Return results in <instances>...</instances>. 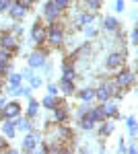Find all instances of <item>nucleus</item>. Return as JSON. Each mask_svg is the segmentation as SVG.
<instances>
[{
	"mask_svg": "<svg viewBox=\"0 0 138 154\" xmlns=\"http://www.w3.org/2000/svg\"><path fill=\"white\" fill-rule=\"evenodd\" d=\"M124 64H126V54L124 51H111L105 58V68L107 70H120Z\"/></svg>",
	"mask_w": 138,
	"mask_h": 154,
	"instance_id": "nucleus-4",
	"label": "nucleus"
},
{
	"mask_svg": "<svg viewBox=\"0 0 138 154\" xmlns=\"http://www.w3.org/2000/svg\"><path fill=\"white\" fill-rule=\"evenodd\" d=\"M6 82H8L6 91H12L14 86H19V84L23 82V76H21V74H17V72H8V74H6Z\"/></svg>",
	"mask_w": 138,
	"mask_h": 154,
	"instance_id": "nucleus-21",
	"label": "nucleus"
},
{
	"mask_svg": "<svg viewBox=\"0 0 138 154\" xmlns=\"http://www.w3.org/2000/svg\"><path fill=\"white\" fill-rule=\"evenodd\" d=\"M46 43L54 49L64 45V25L60 21H52L46 25Z\"/></svg>",
	"mask_w": 138,
	"mask_h": 154,
	"instance_id": "nucleus-1",
	"label": "nucleus"
},
{
	"mask_svg": "<svg viewBox=\"0 0 138 154\" xmlns=\"http://www.w3.org/2000/svg\"><path fill=\"white\" fill-rule=\"evenodd\" d=\"M117 150H120V152H126V144H124V140H120V146H117Z\"/></svg>",
	"mask_w": 138,
	"mask_h": 154,
	"instance_id": "nucleus-42",
	"label": "nucleus"
},
{
	"mask_svg": "<svg viewBox=\"0 0 138 154\" xmlns=\"http://www.w3.org/2000/svg\"><path fill=\"white\" fill-rule=\"evenodd\" d=\"M12 2H19L25 11H31V8H33V4H35V0H12Z\"/></svg>",
	"mask_w": 138,
	"mask_h": 154,
	"instance_id": "nucleus-32",
	"label": "nucleus"
},
{
	"mask_svg": "<svg viewBox=\"0 0 138 154\" xmlns=\"http://www.w3.org/2000/svg\"><path fill=\"white\" fill-rule=\"evenodd\" d=\"M52 2L56 4V6L60 8V11H66V8L70 6V0H52Z\"/></svg>",
	"mask_w": 138,
	"mask_h": 154,
	"instance_id": "nucleus-33",
	"label": "nucleus"
},
{
	"mask_svg": "<svg viewBox=\"0 0 138 154\" xmlns=\"http://www.w3.org/2000/svg\"><path fill=\"white\" fill-rule=\"evenodd\" d=\"M14 128H17V130H23V131H29L33 125H31V119H29V117H21V115H17V117H14Z\"/></svg>",
	"mask_w": 138,
	"mask_h": 154,
	"instance_id": "nucleus-22",
	"label": "nucleus"
},
{
	"mask_svg": "<svg viewBox=\"0 0 138 154\" xmlns=\"http://www.w3.org/2000/svg\"><path fill=\"white\" fill-rule=\"evenodd\" d=\"M12 0H0V12H6L8 8H11Z\"/></svg>",
	"mask_w": 138,
	"mask_h": 154,
	"instance_id": "nucleus-34",
	"label": "nucleus"
},
{
	"mask_svg": "<svg viewBox=\"0 0 138 154\" xmlns=\"http://www.w3.org/2000/svg\"><path fill=\"white\" fill-rule=\"evenodd\" d=\"M8 72H11V62H0V78H6Z\"/></svg>",
	"mask_w": 138,
	"mask_h": 154,
	"instance_id": "nucleus-30",
	"label": "nucleus"
},
{
	"mask_svg": "<svg viewBox=\"0 0 138 154\" xmlns=\"http://www.w3.org/2000/svg\"><path fill=\"white\" fill-rule=\"evenodd\" d=\"M134 2H136V0H134Z\"/></svg>",
	"mask_w": 138,
	"mask_h": 154,
	"instance_id": "nucleus-45",
	"label": "nucleus"
},
{
	"mask_svg": "<svg viewBox=\"0 0 138 154\" xmlns=\"http://www.w3.org/2000/svg\"><path fill=\"white\" fill-rule=\"evenodd\" d=\"M37 113H39V101H35V99L29 97V103H27V117L33 119V117H37Z\"/></svg>",
	"mask_w": 138,
	"mask_h": 154,
	"instance_id": "nucleus-25",
	"label": "nucleus"
},
{
	"mask_svg": "<svg viewBox=\"0 0 138 154\" xmlns=\"http://www.w3.org/2000/svg\"><path fill=\"white\" fill-rule=\"evenodd\" d=\"M0 48L17 54L19 51V37L14 35L12 31H0Z\"/></svg>",
	"mask_w": 138,
	"mask_h": 154,
	"instance_id": "nucleus-3",
	"label": "nucleus"
},
{
	"mask_svg": "<svg viewBox=\"0 0 138 154\" xmlns=\"http://www.w3.org/2000/svg\"><path fill=\"white\" fill-rule=\"evenodd\" d=\"M4 103H6V99H4V97H0V109L4 107Z\"/></svg>",
	"mask_w": 138,
	"mask_h": 154,
	"instance_id": "nucleus-43",
	"label": "nucleus"
},
{
	"mask_svg": "<svg viewBox=\"0 0 138 154\" xmlns=\"http://www.w3.org/2000/svg\"><path fill=\"white\" fill-rule=\"evenodd\" d=\"M41 84H43V80H41L39 76H31V78H29V86H31V88H39Z\"/></svg>",
	"mask_w": 138,
	"mask_h": 154,
	"instance_id": "nucleus-31",
	"label": "nucleus"
},
{
	"mask_svg": "<svg viewBox=\"0 0 138 154\" xmlns=\"http://www.w3.org/2000/svg\"><path fill=\"white\" fill-rule=\"evenodd\" d=\"M138 43V29H132L130 33V45H136Z\"/></svg>",
	"mask_w": 138,
	"mask_h": 154,
	"instance_id": "nucleus-35",
	"label": "nucleus"
},
{
	"mask_svg": "<svg viewBox=\"0 0 138 154\" xmlns=\"http://www.w3.org/2000/svg\"><path fill=\"white\" fill-rule=\"evenodd\" d=\"M6 148H8L6 138H4V136H0V152H6Z\"/></svg>",
	"mask_w": 138,
	"mask_h": 154,
	"instance_id": "nucleus-40",
	"label": "nucleus"
},
{
	"mask_svg": "<svg viewBox=\"0 0 138 154\" xmlns=\"http://www.w3.org/2000/svg\"><path fill=\"white\" fill-rule=\"evenodd\" d=\"M12 95H17V97H31V86H23V82H21L19 86L12 88Z\"/></svg>",
	"mask_w": 138,
	"mask_h": 154,
	"instance_id": "nucleus-28",
	"label": "nucleus"
},
{
	"mask_svg": "<svg viewBox=\"0 0 138 154\" xmlns=\"http://www.w3.org/2000/svg\"><path fill=\"white\" fill-rule=\"evenodd\" d=\"M58 103H62V101L58 99V95H50V93H47V95L41 99V107H46V109H50V111H52Z\"/></svg>",
	"mask_w": 138,
	"mask_h": 154,
	"instance_id": "nucleus-23",
	"label": "nucleus"
},
{
	"mask_svg": "<svg viewBox=\"0 0 138 154\" xmlns=\"http://www.w3.org/2000/svg\"><path fill=\"white\" fill-rule=\"evenodd\" d=\"M31 39L37 45H46V25H43L41 19H37L31 27Z\"/></svg>",
	"mask_w": 138,
	"mask_h": 154,
	"instance_id": "nucleus-6",
	"label": "nucleus"
},
{
	"mask_svg": "<svg viewBox=\"0 0 138 154\" xmlns=\"http://www.w3.org/2000/svg\"><path fill=\"white\" fill-rule=\"evenodd\" d=\"M6 12L11 14L14 21H21V19H25V14H27V11H25V8L21 6V4H19V2H12V4H11V8H8Z\"/></svg>",
	"mask_w": 138,
	"mask_h": 154,
	"instance_id": "nucleus-16",
	"label": "nucleus"
},
{
	"mask_svg": "<svg viewBox=\"0 0 138 154\" xmlns=\"http://www.w3.org/2000/svg\"><path fill=\"white\" fill-rule=\"evenodd\" d=\"M74 95H79V99H81L82 103H91V101H95V88L85 86V88H81V91H76Z\"/></svg>",
	"mask_w": 138,
	"mask_h": 154,
	"instance_id": "nucleus-17",
	"label": "nucleus"
},
{
	"mask_svg": "<svg viewBox=\"0 0 138 154\" xmlns=\"http://www.w3.org/2000/svg\"><path fill=\"white\" fill-rule=\"evenodd\" d=\"M0 91H2V78H0Z\"/></svg>",
	"mask_w": 138,
	"mask_h": 154,
	"instance_id": "nucleus-44",
	"label": "nucleus"
},
{
	"mask_svg": "<svg viewBox=\"0 0 138 154\" xmlns=\"http://www.w3.org/2000/svg\"><path fill=\"white\" fill-rule=\"evenodd\" d=\"M17 134V128H14V119H2V136L6 140H12Z\"/></svg>",
	"mask_w": 138,
	"mask_h": 154,
	"instance_id": "nucleus-12",
	"label": "nucleus"
},
{
	"mask_svg": "<svg viewBox=\"0 0 138 154\" xmlns=\"http://www.w3.org/2000/svg\"><path fill=\"white\" fill-rule=\"evenodd\" d=\"M114 80H115V84L122 88V91H128V88H132L134 86V80H136V76H134V72L132 70H128V68H120L117 70V74L114 76Z\"/></svg>",
	"mask_w": 138,
	"mask_h": 154,
	"instance_id": "nucleus-2",
	"label": "nucleus"
},
{
	"mask_svg": "<svg viewBox=\"0 0 138 154\" xmlns=\"http://www.w3.org/2000/svg\"><path fill=\"white\" fill-rule=\"evenodd\" d=\"M93 21H95V12H89V11H85L82 14H79V19H76L74 23L79 25V27H85V25H91Z\"/></svg>",
	"mask_w": 138,
	"mask_h": 154,
	"instance_id": "nucleus-24",
	"label": "nucleus"
},
{
	"mask_svg": "<svg viewBox=\"0 0 138 154\" xmlns=\"http://www.w3.org/2000/svg\"><path fill=\"white\" fill-rule=\"evenodd\" d=\"M62 78H66V80H74V78H76V68H74V62L66 60V62L62 64Z\"/></svg>",
	"mask_w": 138,
	"mask_h": 154,
	"instance_id": "nucleus-14",
	"label": "nucleus"
},
{
	"mask_svg": "<svg viewBox=\"0 0 138 154\" xmlns=\"http://www.w3.org/2000/svg\"><path fill=\"white\" fill-rule=\"evenodd\" d=\"M21 103H17V101H6L4 107L0 109V119H14L17 115H21Z\"/></svg>",
	"mask_w": 138,
	"mask_h": 154,
	"instance_id": "nucleus-5",
	"label": "nucleus"
},
{
	"mask_svg": "<svg viewBox=\"0 0 138 154\" xmlns=\"http://www.w3.org/2000/svg\"><path fill=\"white\" fill-rule=\"evenodd\" d=\"M109 99H111V91H109L107 82H103L101 86H97V88H95V101L105 103V101H109Z\"/></svg>",
	"mask_w": 138,
	"mask_h": 154,
	"instance_id": "nucleus-11",
	"label": "nucleus"
},
{
	"mask_svg": "<svg viewBox=\"0 0 138 154\" xmlns=\"http://www.w3.org/2000/svg\"><path fill=\"white\" fill-rule=\"evenodd\" d=\"M62 12H64V11H60L56 4L50 0V2H46V6H43V19H46L47 23H52V21H60V19H62Z\"/></svg>",
	"mask_w": 138,
	"mask_h": 154,
	"instance_id": "nucleus-7",
	"label": "nucleus"
},
{
	"mask_svg": "<svg viewBox=\"0 0 138 154\" xmlns=\"http://www.w3.org/2000/svg\"><path fill=\"white\" fill-rule=\"evenodd\" d=\"M114 130H115V125L111 123V121H107V119H105V121H101V125H99V136L107 138V136H109Z\"/></svg>",
	"mask_w": 138,
	"mask_h": 154,
	"instance_id": "nucleus-27",
	"label": "nucleus"
},
{
	"mask_svg": "<svg viewBox=\"0 0 138 154\" xmlns=\"http://www.w3.org/2000/svg\"><path fill=\"white\" fill-rule=\"evenodd\" d=\"M37 136L35 134H27L23 138V150L25 152H37Z\"/></svg>",
	"mask_w": 138,
	"mask_h": 154,
	"instance_id": "nucleus-13",
	"label": "nucleus"
},
{
	"mask_svg": "<svg viewBox=\"0 0 138 154\" xmlns=\"http://www.w3.org/2000/svg\"><path fill=\"white\" fill-rule=\"evenodd\" d=\"M52 113H54V123H66L68 117H70V111H68V107H66L64 101L58 103V105L52 109Z\"/></svg>",
	"mask_w": 138,
	"mask_h": 154,
	"instance_id": "nucleus-8",
	"label": "nucleus"
},
{
	"mask_svg": "<svg viewBox=\"0 0 138 154\" xmlns=\"http://www.w3.org/2000/svg\"><path fill=\"white\" fill-rule=\"evenodd\" d=\"M82 4H85V8L91 12H97L101 11V6H103V0H82Z\"/></svg>",
	"mask_w": 138,
	"mask_h": 154,
	"instance_id": "nucleus-26",
	"label": "nucleus"
},
{
	"mask_svg": "<svg viewBox=\"0 0 138 154\" xmlns=\"http://www.w3.org/2000/svg\"><path fill=\"white\" fill-rule=\"evenodd\" d=\"M120 21L115 19V17H105L103 19V29L105 31H109V33H115V31H120Z\"/></svg>",
	"mask_w": 138,
	"mask_h": 154,
	"instance_id": "nucleus-18",
	"label": "nucleus"
},
{
	"mask_svg": "<svg viewBox=\"0 0 138 154\" xmlns=\"http://www.w3.org/2000/svg\"><path fill=\"white\" fill-rule=\"evenodd\" d=\"M126 125H128L130 136H132V138H136V117H132V115H130V117L126 119Z\"/></svg>",
	"mask_w": 138,
	"mask_h": 154,
	"instance_id": "nucleus-29",
	"label": "nucleus"
},
{
	"mask_svg": "<svg viewBox=\"0 0 138 154\" xmlns=\"http://www.w3.org/2000/svg\"><path fill=\"white\" fill-rule=\"evenodd\" d=\"M85 35H87V37H95V35H97V29H93V27H89V25H85Z\"/></svg>",
	"mask_w": 138,
	"mask_h": 154,
	"instance_id": "nucleus-36",
	"label": "nucleus"
},
{
	"mask_svg": "<svg viewBox=\"0 0 138 154\" xmlns=\"http://www.w3.org/2000/svg\"><path fill=\"white\" fill-rule=\"evenodd\" d=\"M89 115H91L97 123L105 121V119H107V115H105V111H103V103H99L97 107H89Z\"/></svg>",
	"mask_w": 138,
	"mask_h": 154,
	"instance_id": "nucleus-15",
	"label": "nucleus"
},
{
	"mask_svg": "<svg viewBox=\"0 0 138 154\" xmlns=\"http://www.w3.org/2000/svg\"><path fill=\"white\" fill-rule=\"evenodd\" d=\"M47 93H50V95H58V93H60V91H58V84L50 82L47 84Z\"/></svg>",
	"mask_w": 138,
	"mask_h": 154,
	"instance_id": "nucleus-38",
	"label": "nucleus"
},
{
	"mask_svg": "<svg viewBox=\"0 0 138 154\" xmlns=\"http://www.w3.org/2000/svg\"><path fill=\"white\" fill-rule=\"evenodd\" d=\"M115 11L124 12V11H126V2H124V0H115Z\"/></svg>",
	"mask_w": 138,
	"mask_h": 154,
	"instance_id": "nucleus-37",
	"label": "nucleus"
},
{
	"mask_svg": "<svg viewBox=\"0 0 138 154\" xmlns=\"http://www.w3.org/2000/svg\"><path fill=\"white\" fill-rule=\"evenodd\" d=\"M46 58H47V49H35L29 56V66L31 68H43Z\"/></svg>",
	"mask_w": 138,
	"mask_h": 154,
	"instance_id": "nucleus-9",
	"label": "nucleus"
},
{
	"mask_svg": "<svg viewBox=\"0 0 138 154\" xmlns=\"http://www.w3.org/2000/svg\"><path fill=\"white\" fill-rule=\"evenodd\" d=\"M79 119H81V128H82V130H95V125H97V121L89 115V109H87Z\"/></svg>",
	"mask_w": 138,
	"mask_h": 154,
	"instance_id": "nucleus-20",
	"label": "nucleus"
},
{
	"mask_svg": "<svg viewBox=\"0 0 138 154\" xmlns=\"http://www.w3.org/2000/svg\"><path fill=\"white\" fill-rule=\"evenodd\" d=\"M33 68H31V66H29V68H25L23 70V74H21V76H23V80H29V78H31V76H33Z\"/></svg>",
	"mask_w": 138,
	"mask_h": 154,
	"instance_id": "nucleus-39",
	"label": "nucleus"
},
{
	"mask_svg": "<svg viewBox=\"0 0 138 154\" xmlns=\"http://www.w3.org/2000/svg\"><path fill=\"white\" fill-rule=\"evenodd\" d=\"M103 111H105V115H107V119L120 117V109H117V105H115V103H111V99L103 103Z\"/></svg>",
	"mask_w": 138,
	"mask_h": 154,
	"instance_id": "nucleus-19",
	"label": "nucleus"
},
{
	"mask_svg": "<svg viewBox=\"0 0 138 154\" xmlns=\"http://www.w3.org/2000/svg\"><path fill=\"white\" fill-rule=\"evenodd\" d=\"M58 91L66 97H72L76 93V86H74V80H66V78H60V84H58Z\"/></svg>",
	"mask_w": 138,
	"mask_h": 154,
	"instance_id": "nucleus-10",
	"label": "nucleus"
},
{
	"mask_svg": "<svg viewBox=\"0 0 138 154\" xmlns=\"http://www.w3.org/2000/svg\"><path fill=\"white\" fill-rule=\"evenodd\" d=\"M126 152H130V154H136V152H138L136 144H130V146H128V148H126Z\"/></svg>",
	"mask_w": 138,
	"mask_h": 154,
	"instance_id": "nucleus-41",
	"label": "nucleus"
}]
</instances>
